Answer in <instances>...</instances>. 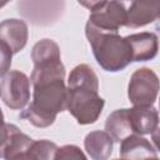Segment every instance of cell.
<instances>
[{"instance_id": "cell-20", "label": "cell", "mask_w": 160, "mask_h": 160, "mask_svg": "<svg viewBox=\"0 0 160 160\" xmlns=\"http://www.w3.org/2000/svg\"><path fill=\"white\" fill-rule=\"evenodd\" d=\"M158 28H159V29H160V18H159V19H158Z\"/></svg>"}, {"instance_id": "cell-13", "label": "cell", "mask_w": 160, "mask_h": 160, "mask_svg": "<svg viewBox=\"0 0 160 160\" xmlns=\"http://www.w3.org/2000/svg\"><path fill=\"white\" fill-rule=\"evenodd\" d=\"M84 146L92 160H108L112 152L114 139L104 130H95L85 136Z\"/></svg>"}, {"instance_id": "cell-14", "label": "cell", "mask_w": 160, "mask_h": 160, "mask_svg": "<svg viewBox=\"0 0 160 160\" xmlns=\"http://www.w3.org/2000/svg\"><path fill=\"white\" fill-rule=\"evenodd\" d=\"M105 131L111 135L114 141L121 142L125 138L132 135L129 120V109H118L112 111L105 121Z\"/></svg>"}, {"instance_id": "cell-8", "label": "cell", "mask_w": 160, "mask_h": 160, "mask_svg": "<svg viewBox=\"0 0 160 160\" xmlns=\"http://www.w3.org/2000/svg\"><path fill=\"white\" fill-rule=\"evenodd\" d=\"M160 18V0L132 1L128 9L126 28L136 29L154 22Z\"/></svg>"}, {"instance_id": "cell-10", "label": "cell", "mask_w": 160, "mask_h": 160, "mask_svg": "<svg viewBox=\"0 0 160 160\" xmlns=\"http://www.w3.org/2000/svg\"><path fill=\"white\" fill-rule=\"evenodd\" d=\"M129 120L134 134H152L159 126V111L154 106H134L129 109Z\"/></svg>"}, {"instance_id": "cell-22", "label": "cell", "mask_w": 160, "mask_h": 160, "mask_svg": "<svg viewBox=\"0 0 160 160\" xmlns=\"http://www.w3.org/2000/svg\"><path fill=\"white\" fill-rule=\"evenodd\" d=\"M114 160H125V159H114Z\"/></svg>"}, {"instance_id": "cell-17", "label": "cell", "mask_w": 160, "mask_h": 160, "mask_svg": "<svg viewBox=\"0 0 160 160\" xmlns=\"http://www.w3.org/2000/svg\"><path fill=\"white\" fill-rule=\"evenodd\" d=\"M0 56H1V76H4L10 71L9 69L11 65L12 51L2 42H0Z\"/></svg>"}, {"instance_id": "cell-16", "label": "cell", "mask_w": 160, "mask_h": 160, "mask_svg": "<svg viewBox=\"0 0 160 160\" xmlns=\"http://www.w3.org/2000/svg\"><path fill=\"white\" fill-rule=\"evenodd\" d=\"M55 160H88V159L79 146L64 145L58 149Z\"/></svg>"}, {"instance_id": "cell-5", "label": "cell", "mask_w": 160, "mask_h": 160, "mask_svg": "<svg viewBox=\"0 0 160 160\" xmlns=\"http://www.w3.org/2000/svg\"><path fill=\"white\" fill-rule=\"evenodd\" d=\"M160 91V80L150 68L135 70L128 85V98L134 106H152Z\"/></svg>"}, {"instance_id": "cell-3", "label": "cell", "mask_w": 160, "mask_h": 160, "mask_svg": "<svg viewBox=\"0 0 160 160\" xmlns=\"http://www.w3.org/2000/svg\"><path fill=\"white\" fill-rule=\"evenodd\" d=\"M85 35L96 62L105 71H121L132 62L131 46L126 38L120 36L119 32L101 31L90 22H86Z\"/></svg>"}, {"instance_id": "cell-9", "label": "cell", "mask_w": 160, "mask_h": 160, "mask_svg": "<svg viewBox=\"0 0 160 160\" xmlns=\"http://www.w3.org/2000/svg\"><path fill=\"white\" fill-rule=\"evenodd\" d=\"M132 50V61H148L154 59L159 51V39L154 32H138L125 36Z\"/></svg>"}, {"instance_id": "cell-1", "label": "cell", "mask_w": 160, "mask_h": 160, "mask_svg": "<svg viewBox=\"0 0 160 160\" xmlns=\"http://www.w3.org/2000/svg\"><path fill=\"white\" fill-rule=\"evenodd\" d=\"M61 58H50L34 62L30 75L32 101L20 112V118L36 128L54 124L56 115L68 110V86Z\"/></svg>"}, {"instance_id": "cell-2", "label": "cell", "mask_w": 160, "mask_h": 160, "mask_svg": "<svg viewBox=\"0 0 160 160\" xmlns=\"http://www.w3.org/2000/svg\"><path fill=\"white\" fill-rule=\"evenodd\" d=\"M105 100L99 95V79L88 64L76 65L68 78V111L78 124H94L101 115Z\"/></svg>"}, {"instance_id": "cell-19", "label": "cell", "mask_w": 160, "mask_h": 160, "mask_svg": "<svg viewBox=\"0 0 160 160\" xmlns=\"http://www.w3.org/2000/svg\"><path fill=\"white\" fill-rule=\"evenodd\" d=\"M151 140H152L155 148L160 151V128H158V129L151 134Z\"/></svg>"}, {"instance_id": "cell-21", "label": "cell", "mask_w": 160, "mask_h": 160, "mask_svg": "<svg viewBox=\"0 0 160 160\" xmlns=\"http://www.w3.org/2000/svg\"><path fill=\"white\" fill-rule=\"evenodd\" d=\"M148 160H160V159H158V158H152V159H148Z\"/></svg>"}, {"instance_id": "cell-12", "label": "cell", "mask_w": 160, "mask_h": 160, "mask_svg": "<svg viewBox=\"0 0 160 160\" xmlns=\"http://www.w3.org/2000/svg\"><path fill=\"white\" fill-rule=\"evenodd\" d=\"M34 140L22 134L20 129L12 124H4L2 128V141H1V158L5 160L8 156L16 152L28 150Z\"/></svg>"}, {"instance_id": "cell-23", "label": "cell", "mask_w": 160, "mask_h": 160, "mask_svg": "<svg viewBox=\"0 0 160 160\" xmlns=\"http://www.w3.org/2000/svg\"><path fill=\"white\" fill-rule=\"evenodd\" d=\"M159 110H160V100H159Z\"/></svg>"}, {"instance_id": "cell-15", "label": "cell", "mask_w": 160, "mask_h": 160, "mask_svg": "<svg viewBox=\"0 0 160 160\" xmlns=\"http://www.w3.org/2000/svg\"><path fill=\"white\" fill-rule=\"evenodd\" d=\"M56 144L50 140H34L30 146L31 154L36 158V160H55V155L58 151Z\"/></svg>"}, {"instance_id": "cell-18", "label": "cell", "mask_w": 160, "mask_h": 160, "mask_svg": "<svg viewBox=\"0 0 160 160\" xmlns=\"http://www.w3.org/2000/svg\"><path fill=\"white\" fill-rule=\"evenodd\" d=\"M5 160H36V158L31 154L30 148H29L28 150H24V151H20V152L8 156Z\"/></svg>"}, {"instance_id": "cell-6", "label": "cell", "mask_w": 160, "mask_h": 160, "mask_svg": "<svg viewBox=\"0 0 160 160\" xmlns=\"http://www.w3.org/2000/svg\"><path fill=\"white\" fill-rule=\"evenodd\" d=\"M31 80L19 70H10L1 76V100L11 110H22L30 100Z\"/></svg>"}, {"instance_id": "cell-4", "label": "cell", "mask_w": 160, "mask_h": 160, "mask_svg": "<svg viewBox=\"0 0 160 160\" xmlns=\"http://www.w3.org/2000/svg\"><path fill=\"white\" fill-rule=\"evenodd\" d=\"M80 5L90 10L88 22L101 31L118 32L121 26H126L128 10L120 1H79Z\"/></svg>"}, {"instance_id": "cell-11", "label": "cell", "mask_w": 160, "mask_h": 160, "mask_svg": "<svg viewBox=\"0 0 160 160\" xmlns=\"http://www.w3.org/2000/svg\"><path fill=\"white\" fill-rule=\"evenodd\" d=\"M120 156L125 160H148L158 158L155 148L141 135L132 134L120 142Z\"/></svg>"}, {"instance_id": "cell-7", "label": "cell", "mask_w": 160, "mask_h": 160, "mask_svg": "<svg viewBox=\"0 0 160 160\" xmlns=\"http://www.w3.org/2000/svg\"><path fill=\"white\" fill-rule=\"evenodd\" d=\"M29 38L28 25L20 19H6L0 24V42L5 44L12 54L21 51Z\"/></svg>"}]
</instances>
